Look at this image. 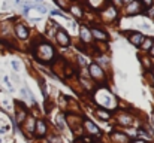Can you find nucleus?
Masks as SVG:
<instances>
[{
	"mask_svg": "<svg viewBox=\"0 0 154 143\" xmlns=\"http://www.w3.org/2000/svg\"><path fill=\"white\" fill-rule=\"evenodd\" d=\"M35 49H39V51H41V54H39V55H35V57H36V58H42L41 61H45V63H48L52 58V55H54V49H52V46L48 45V43H42L39 48H35Z\"/></svg>",
	"mask_w": 154,
	"mask_h": 143,
	"instance_id": "1",
	"label": "nucleus"
},
{
	"mask_svg": "<svg viewBox=\"0 0 154 143\" xmlns=\"http://www.w3.org/2000/svg\"><path fill=\"white\" fill-rule=\"evenodd\" d=\"M15 31H17V36H18L20 39H27V37H29V30H27L26 25L21 24V22H18V24L15 25Z\"/></svg>",
	"mask_w": 154,
	"mask_h": 143,
	"instance_id": "2",
	"label": "nucleus"
},
{
	"mask_svg": "<svg viewBox=\"0 0 154 143\" xmlns=\"http://www.w3.org/2000/svg\"><path fill=\"white\" fill-rule=\"evenodd\" d=\"M57 42L61 45V46H67L69 45V36L63 31V30H58V33H57Z\"/></svg>",
	"mask_w": 154,
	"mask_h": 143,
	"instance_id": "3",
	"label": "nucleus"
},
{
	"mask_svg": "<svg viewBox=\"0 0 154 143\" xmlns=\"http://www.w3.org/2000/svg\"><path fill=\"white\" fill-rule=\"evenodd\" d=\"M90 72H91V78H94V79H100L103 76V72L102 69L97 66V64H90Z\"/></svg>",
	"mask_w": 154,
	"mask_h": 143,
	"instance_id": "4",
	"label": "nucleus"
},
{
	"mask_svg": "<svg viewBox=\"0 0 154 143\" xmlns=\"http://www.w3.org/2000/svg\"><path fill=\"white\" fill-rule=\"evenodd\" d=\"M79 34H81V39H82L84 42H90V40H91V33L88 31V28H87L85 25H81V27H79Z\"/></svg>",
	"mask_w": 154,
	"mask_h": 143,
	"instance_id": "5",
	"label": "nucleus"
},
{
	"mask_svg": "<svg viewBox=\"0 0 154 143\" xmlns=\"http://www.w3.org/2000/svg\"><path fill=\"white\" fill-rule=\"evenodd\" d=\"M144 39H145V37H144L141 33H133V34L130 36V42H132L133 45H136V46H139V45L144 42Z\"/></svg>",
	"mask_w": 154,
	"mask_h": 143,
	"instance_id": "6",
	"label": "nucleus"
},
{
	"mask_svg": "<svg viewBox=\"0 0 154 143\" xmlns=\"http://www.w3.org/2000/svg\"><path fill=\"white\" fill-rule=\"evenodd\" d=\"M36 131H38L39 136H44V134H45V131H47V125H45V122H44L42 119L38 121V124H36Z\"/></svg>",
	"mask_w": 154,
	"mask_h": 143,
	"instance_id": "7",
	"label": "nucleus"
},
{
	"mask_svg": "<svg viewBox=\"0 0 154 143\" xmlns=\"http://www.w3.org/2000/svg\"><path fill=\"white\" fill-rule=\"evenodd\" d=\"M138 7H139V1H130V4H129V7H127V13H130V15H133V13H138Z\"/></svg>",
	"mask_w": 154,
	"mask_h": 143,
	"instance_id": "8",
	"label": "nucleus"
},
{
	"mask_svg": "<svg viewBox=\"0 0 154 143\" xmlns=\"http://www.w3.org/2000/svg\"><path fill=\"white\" fill-rule=\"evenodd\" d=\"M96 39H99V40H105L106 39V34L103 33V31H100V30H97V28H91V31H90Z\"/></svg>",
	"mask_w": 154,
	"mask_h": 143,
	"instance_id": "9",
	"label": "nucleus"
},
{
	"mask_svg": "<svg viewBox=\"0 0 154 143\" xmlns=\"http://www.w3.org/2000/svg\"><path fill=\"white\" fill-rule=\"evenodd\" d=\"M85 127L90 130V133H93V134H97L99 133V128L94 125V124H91L90 121H85Z\"/></svg>",
	"mask_w": 154,
	"mask_h": 143,
	"instance_id": "10",
	"label": "nucleus"
},
{
	"mask_svg": "<svg viewBox=\"0 0 154 143\" xmlns=\"http://www.w3.org/2000/svg\"><path fill=\"white\" fill-rule=\"evenodd\" d=\"M145 42H144V45H142V48L144 49H150V46L153 45V42H154V39L153 37H148V39H144Z\"/></svg>",
	"mask_w": 154,
	"mask_h": 143,
	"instance_id": "11",
	"label": "nucleus"
},
{
	"mask_svg": "<svg viewBox=\"0 0 154 143\" xmlns=\"http://www.w3.org/2000/svg\"><path fill=\"white\" fill-rule=\"evenodd\" d=\"M33 7H36L41 13H45V12H47V6H45V4H44V6H42V4H36V6H33Z\"/></svg>",
	"mask_w": 154,
	"mask_h": 143,
	"instance_id": "12",
	"label": "nucleus"
},
{
	"mask_svg": "<svg viewBox=\"0 0 154 143\" xmlns=\"http://www.w3.org/2000/svg\"><path fill=\"white\" fill-rule=\"evenodd\" d=\"M41 91H42L44 97H47V85H45V82H41Z\"/></svg>",
	"mask_w": 154,
	"mask_h": 143,
	"instance_id": "13",
	"label": "nucleus"
},
{
	"mask_svg": "<svg viewBox=\"0 0 154 143\" xmlns=\"http://www.w3.org/2000/svg\"><path fill=\"white\" fill-rule=\"evenodd\" d=\"M97 115L102 116V118H109V113L108 112H102V110H97Z\"/></svg>",
	"mask_w": 154,
	"mask_h": 143,
	"instance_id": "14",
	"label": "nucleus"
},
{
	"mask_svg": "<svg viewBox=\"0 0 154 143\" xmlns=\"http://www.w3.org/2000/svg\"><path fill=\"white\" fill-rule=\"evenodd\" d=\"M72 12L78 16V15H81V9H78V7H72Z\"/></svg>",
	"mask_w": 154,
	"mask_h": 143,
	"instance_id": "15",
	"label": "nucleus"
},
{
	"mask_svg": "<svg viewBox=\"0 0 154 143\" xmlns=\"http://www.w3.org/2000/svg\"><path fill=\"white\" fill-rule=\"evenodd\" d=\"M12 66H14V69H15V70H18V69H20V66H18V63H17V61H12Z\"/></svg>",
	"mask_w": 154,
	"mask_h": 143,
	"instance_id": "16",
	"label": "nucleus"
},
{
	"mask_svg": "<svg viewBox=\"0 0 154 143\" xmlns=\"http://www.w3.org/2000/svg\"><path fill=\"white\" fill-rule=\"evenodd\" d=\"M145 4H153V0H144Z\"/></svg>",
	"mask_w": 154,
	"mask_h": 143,
	"instance_id": "17",
	"label": "nucleus"
},
{
	"mask_svg": "<svg viewBox=\"0 0 154 143\" xmlns=\"http://www.w3.org/2000/svg\"><path fill=\"white\" fill-rule=\"evenodd\" d=\"M123 1H126V3H130V1H132V0H123Z\"/></svg>",
	"mask_w": 154,
	"mask_h": 143,
	"instance_id": "18",
	"label": "nucleus"
},
{
	"mask_svg": "<svg viewBox=\"0 0 154 143\" xmlns=\"http://www.w3.org/2000/svg\"><path fill=\"white\" fill-rule=\"evenodd\" d=\"M151 55H153V57H154V48H153V49H151Z\"/></svg>",
	"mask_w": 154,
	"mask_h": 143,
	"instance_id": "19",
	"label": "nucleus"
},
{
	"mask_svg": "<svg viewBox=\"0 0 154 143\" xmlns=\"http://www.w3.org/2000/svg\"><path fill=\"white\" fill-rule=\"evenodd\" d=\"M135 143H144V142H141V140H139V142H135Z\"/></svg>",
	"mask_w": 154,
	"mask_h": 143,
	"instance_id": "20",
	"label": "nucleus"
},
{
	"mask_svg": "<svg viewBox=\"0 0 154 143\" xmlns=\"http://www.w3.org/2000/svg\"><path fill=\"white\" fill-rule=\"evenodd\" d=\"M38 1H44V0H38Z\"/></svg>",
	"mask_w": 154,
	"mask_h": 143,
	"instance_id": "21",
	"label": "nucleus"
},
{
	"mask_svg": "<svg viewBox=\"0 0 154 143\" xmlns=\"http://www.w3.org/2000/svg\"><path fill=\"white\" fill-rule=\"evenodd\" d=\"M0 142H2V139H0Z\"/></svg>",
	"mask_w": 154,
	"mask_h": 143,
	"instance_id": "22",
	"label": "nucleus"
}]
</instances>
